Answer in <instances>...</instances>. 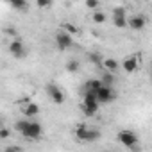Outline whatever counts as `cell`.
<instances>
[{"mask_svg": "<svg viewBox=\"0 0 152 152\" xmlns=\"http://www.w3.org/2000/svg\"><path fill=\"white\" fill-rule=\"evenodd\" d=\"M16 131L29 140H38L43 132L41 124H38L36 120H18L16 122Z\"/></svg>", "mask_w": 152, "mask_h": 152, "instance_id": "obj_1", "label": "cell"}, {"mask_svg": "<svg viewBox=\"0 0 152 152\" xmlns=\"http://www.w3.org/2000/svg\"><path fill=\"white\" fill-rule=\"evenodd\" d=\"M99 100H97V91L93 90H84V95H83V111L86 116H93L97 111H99Z\"/></svg>", "mask_w": 152, "mask_h": 152, "instance_id": "obj_2", "label": "cell"}, {"mask_svg": "<svg viewBox=\"0 0 152 152\" xmlns=\"http://www.w3.org/2000/svg\"><path fill=\"white\" fill-rule=\"evenodd\" d=\"M75 138H77L79 141H97L100 138V131L90 129V127H86L83 124V125H79L77 129H75Z\"/></svg>", "mask_w": 152, "mask_h": 152, "instance_id": "obj_3", "label": "cell"}, {"mask_svg": "<svg viewBox=\"0 0 152 152\" xmlns=\"http://www.w3.org/2000/svg\"><path fill=\"white\" fill-rule=\"evenodd\" d=\"M47 93H48L50 100H52L54 104H57V106L64 104V100H66V97H64L63 90H61L57 84H54V83H48V84H47Z\"/></svg>", "mask_w": 152, "mask_h": 152, "instance_id": "obj_4", "label": "cell"}, {"mask_svg": "<svg viewBox=\"0 0 152 152\" xmlns=\"http://www.w3.org/2000/svg\"><path fill=\"white\" fill-rule=\"evenodd\" d=\"M9 54H11L13 57H16V59H23V57L27 56V48H25L23 41L18 39V38H15V39L9 43Z\"/></svg>", "mask_w": 152, "mask_h": 152, "instance_id": "obj_5", "label": "cell"}, {"mask_svg": "<svg viewBox=\"0 0 152 152\" xmlns=\"http://www.w3.org/2000/svg\"><path fill=\"white\" fill-rule=\"evenodd\" d=\"M54 39H56V45H57L59 50H68V48L73 45V38H72V34H68L66 31H59Z\"/></svg>", "mask_w": 152, "mask_h": 152, "instance_id": "obj_6", "label": "cell"}, {"mask_svg": "<svg viewBox=\"0 0 152 152\" xmlns=\"http://www.w3.org/2000/svg\"><path fill=\"white\" fill-rule=\"evenodd\" d=\"M97 100H99V104H109V102H113V100H115V91H113V88L102 84V86L97 90Z\"/></svg>", "mask_w": 152, "mask_h": 152, "instance_id": "obj_7", "label": "cell"}, {"mask_svg": "<svg viewBox=\"0 0 152 152\" xmlns=\"http://www.w3.org/2000/svg\"><path fill=\"white\" fill-rule=\"evenodd\" d=\"M116 138H118V141H120L124 147H129V148H134L136 143H138V136H136L132 131H120V132L116 134Z\"/></svg>", "mask_w": 152, "mask_h": 152, "instance_id": "obj_8", "label": "cell"}, {"mask_svg": "<svg viewBox=\"0 0 152 152\" xmlns=\"http://www.w3.org/2000/svg\"><path fill=\"white\" fill-rule=\"evenodd\" d=\"M145 25H147V20H145V16H141V15L132 16V18H127V27L132 29V31H141Z\"/></svg>", "mask_w": 152, "mask_h": 152, "instance_id": "obj_9", "label": "cell"}, {"mask_svg": "<svg viewBox=\"0 0 152 152\" xmlns=\"http://www.w3.org/2000/svg\"><path fill=\"white\" fill-rule=\"evenodd\" d=\"M22 113H23L27 118H34V116H38V113H39V106L34 104V102H29V104H25V106L22 107Z\"/></svg>", "mask_w": 152, "mask_h": 152, "instance_id": "obj_10", "label": "cell"}, {"mask_svg": "<svg viewBox=\"0 0 152 152\" xmlns=\"http://www.w3.org/2000/svg\"><path fill=\"white\" fill-rule=\"evenodd\" d=\"M122 66H124V70L127 72V73H132V72H136L138 70V59L136 57H125L124 59V63H122Z\"/></svg>", "mask_w": 152, "mask_h": 152, "instance_id": "obj_11", "label": "cell"}, {"mask_svg": "<svg viewBox=\"0 0 152 152\" xmlns=\"http://www.w3.org/2000/svg\"><path fill=\"white\" fill-rule=\"evenodd\" d=\"M102 66L106 68V72H116L118 70V63L115 59H104L102 61Z\"/></svg>", "mask_w": 152, "mask_h": 152, "instance_id": "obj_12", "label": "cell"}, {"mask_svg": "<svg viewBox=\"0 0 152 152\" xmlns=\"http://www.w3.org/2000/svg\"><path fill=\"white\" fill-rule=\"evenodd\" d=\"M113 25L116 29H125L127 27V16H113Z\"/></svg>", "mask_w": 152, "mask_h": 152, "instance_id": "obj_13", "label": "cell"}, {"mask_svg": "<svg viewBox=\"0 0 152 152\" xmlns=\"http://www.w3.org/2000/svg\"><path fill=\"white\" fill-rule=\"evenodd\" d=\"M7 2H9L15 9H18V11H25V9H27V0H7Z\"/></svg>", "mask_w": 152, "mask_h": 152, "instance_id": "obj_14", "label": "cell"}, {"mask_svg": "<svg viewBox=\"0 0 152 152\" xmlns=\"http://www.w3.org/2000/svg\"><path fill=\"white\" fill-rule=\"evenodd\" d=\"M91 20H93L95 23H104V22H106V15H104V13H100L99 9H95V11H93V15H91Z\"/></svg>", "mask_w": 152, "mask_h": 152, "instance_id": "obj_15", "label": "cell"}, {"mask_svg": "<svg viewBox=\"0 0 152 152\" xmlns=\"http://www.w3.org/2000/svg\"><path fill=\"white\" fill-rule=\"evenodd\" d=\"M102 84H106V86H111L113 84V81H115V75H113V72H106L104 75H102Z\"/></svg>", "mask_w": 152, "mask_h": 152, "instance_id": "obj_16", "label": "cell"}, {"mask_svg": "<svg viewBox=\"0 0 152 152\" xmlns=\"http://www.w3.org/2000/svg\"><path fill=\"white\" fill-rule=\"evenodd\" d=\"M100 86H102V81L91 79V81H88V83H86V88H84V90H93V91H97Z\"/></svg>", "mask_w": 152, "mask_h": 152, "instance_id": "obj_17", "label": "cell"}, {"mask_svg": "<svg viewBox=\"0 0 152 152\" xmlns=\"http://www.w3.org/2000/svg\"><path fill=\"white\" fill-rule=\"evenodd\" d=\"M79 70V63L75 61V59H72V61H68L66 63V72H70V73H75Z\"/></svg>", "mask_w": 152, "mask_h": 152, "instance_id": "obj_18", "label": "cell"}, {"mask_svg": "<svg viewBox=\"0 0 152 152\" xmlns=\"http://www.w3.org/2000/svg\"><path fill=\"white\" fill-rule=\"evenodd\" d=\"M99 6H100L99 0H86V7H88V9H91V11L99 9Z\"/></svg>", "mask_w": 152, "mask_h": 152, "instance_id": "obj_19", "label": "cell"}, {"mask_svg": "<svg viewBox=\"0 0 152 152\" xmlns=\"http://www.w3.org/2000/svg\"><path fill=\"white\" fill-rule=\"evenodd\" d=\"M36 4H38L39 9H47V7L52 6V0H36Z\"/></svg>", "mask_w": 152, "mask_h": 152, "instance_id": "obj_20", "label": "cell"}, {"mask_svg": "<svg viewBox=\"0 0 152 152\" xmlns=\"http://www.w3.org/2000/svg\"><path fill=\"white\" fill-rule=\"evenodd\" d=\"M63 31H66L68 34H75V32H77V29H75L72 23H64V25H63Z\"/></svg>", "mask_w": 152, "mask_h": 152, "instance_id": "obj_21", "label": "cell"}, {"mask_svg": "<svg viewBox=\"0 0 152 152\" xmlns=\"http://www.w3.org/2000/svg\"><path fill=\"white\" fill-rule=\"evenodd\" d=\"M11 136V131L9 129H6V127H0V138L2 140H7Z\"/></svg>", "mask_w": 152, "mask_h": 152, "instance_id": "obj_22", "label": "cell"}, {"mask_svg": "<svg viewBox=\"0 0 152 152\" xmlns=\"http://www.w3.org/2000/svg\"><path fill=\"white\" fill-rule=\"evenodd\" d=\"M113 16H125V9L120 7V6L115 7V9H113Z\"/></svg>", "mask_w": 152, "mask_h": 152, "instance_id": "obj_23", "label": "cell"}, {"mask_svg": "<svg viewBox=\"0 0 152 152\" xmlns=\"http://www.w3.org/2000/svg\"><path fill=\"white\" fill-rule=\"evenodd\" d=\"M6 150H7V152H16V150H22V147H18V145H11V147H7Z\"/></svg>", "mask_w": 152, "mask_h": 152, "instance_id": "obj_24", "label": "cell"}]
</instances>
